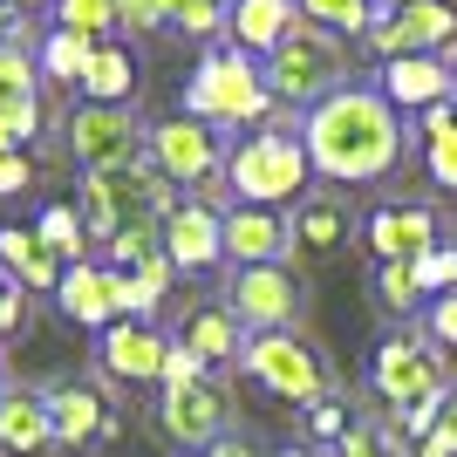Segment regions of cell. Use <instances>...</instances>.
Masks as SVG:
<instances>
[{
    "mask_svg": "<svg viewBox=\"0 0 457 457\" xmlns=\"http://www.w3.org/2000/svg\"><path fill=\"white\" fill-rule=\"evenodd\" d=\"M21 314H28V287H7V294H0V335H14Z\"/></svg>",
    "mask_w": 457,
    "mask_h": 457,
    "instance_id": "43",
    "label": "cell"
},
{
    "mask_svg": "<svg viewBox=\"0 0 457 457\" xmlns=\"http://www.w3.org/2000/svg\"><path fill=\"white\" fill-rule=\"evenodd\" d=\"M280 457H314V451H280Z\"/></svg>",
    "mask_w": 457,
    "mask_h": 457,
    "instance_id": "49",
    "label": "cell"
},
{
    "mask_svg": "<svg viewBox=\"0 0 457 457\" xmlns=\"http://www.w3.org/2000/svg\"><path fill=\"white\" fill-rule=\"evenodd\" d=\"M0 89L35 96V55H28V41H7V48H0Z\"/></svg>",
    "mask_w": 457,
    "mask_h": 457,
    "instance_id": "36",
    "label": "cell"
},
{
    "mask_svg": "<svg viewBox=\"0 0 457 457\" xmlns=\"http://www.w3.org/2000/svg\"><path fill=\"white\" fill-rule=\"evenodd\" d=\"M35 239L55 253L62 267H82V260H89V226H82L76 205H48V212H41V226H35Z\"/></svg>",
    "mask_w": 457,
    "mask_h": 457,
    "instance_id": "27",
    "label": "cell"
},
{
    "mask_svg": "<svg viewBox=\"0 0 457 457\" xmlns=\"http://www.w3.org/2000/svg\"><path fill=\"white\" fill-rule=\"evenodd\" d=\"M205 457H253V451H246V444H239V437H219V444H212Z\"/></svg>",
    "mask_w": 457,
    "mask_h": 457,
    "instance_id": "45",
    "label": "cell"
},
{
    "mask_svg": "<svg viewBox=\"0 0 457 457\" xmlns=\"http://www.w3.org/2000/svg\"><path fill=\"white\" fill-rule=\"evenodd\" d=\"M7 287H14V280H7V273H0V294H7Z\"/></svg>",
    "mask_w": 457,
    "mask_h": 457,
    "instance_id": "50",
    "label": "cell"
},
{
    "mask_svg": "<svg viewBox=\"0 0 457 457\" xmlns=\"http://www.w3.org/2000/svg\"><path fill=\"white\" fill-rule=\"evenodd\" d=\"M301 7L307 28H321V35H369L376 28V0H294Z\"/></svg>",
    "mask_w": 457,
    "mask_h": 457,
    "instance_id": "28",
    "label": "cell"
},
{
    "mask_svg": "<svg viewBox=\"0 0 457 457\" xmlns=\"http://www.w3.org/2000/svg\"><path fill=\"white\" fill-rule=\"evenodd\" d=\"M267 110H273V89L253 69V55H212L185 82V116H198V123H260Z\"/></svg>",
    "mask_w": 457,
    "mask_h": 457,
    "instance_id": "5",
    "label": "cell"
},
{
    "mask_svg": "<svg viewBox=\"0 0 457 457\" xmlns=\"http://www.w3.org/2000/svg\"><path fill=\"white\" fill-rule=\"evenodd\" d=\"M157 14H164V21H185V14H191V0H157Z\"/></svg>",
    "mask_w": 457,
    "mask_h": 457,
    "instance_id": "46",
    "label": "cell"
},
{
    "mask_svg": "<svg viewBox=\"0 0 457 457\" xmlns=\"http://www.w3.org/2000/svg\"><path fill=\"white\" fill-rule=\"evenodd\" d=\"M157 246H164V232H151V226H123V232H110V260H116V273H137Z\"/></svg>",
    "mask_w": 457,
    "mask_h": 457,
    "instance_id": "32",
    "label": "cell"
},
{
    "mask_svg": "<svg viewBox=\"0 0 457 457\" xmlns=\"http://www.w3.org/2000/svg\"><path fill=\"white\" fill-rule=\"evenodd\" d=\"M307 144L294 130H253L239 151L226 157V185L239 205H260V212H280L287 198L307 191Z\"/></svg>",
    "mask_w": 457,
    "mask_h": 457,
    "instance_id": "2",
    "label": "cell"
},
{
    "mask_svg": "<svg viewBox=\"0 0 457 457\" xmlns=\"http://www.w3.org/2000/svg\"><path fill=\"white\" fill-rule=\"evenodd\" d=\"M55 21H62V35L103 41L116 28V0H55Z\"/></svg>",
    "mask_w": 457,
    "mask_h": 457,
    "instance_id": "30",
    "label": "cell"
},
{
    "mask_svg": "<svg viewBox=\"0 0 457 457\" xmlns=\"http://www.w3.org/2000/svg\"><path fill=\"white\" fill-rule=\"evenodd\" d=\"M164 389H191V382H205V362H198V355H191V348H178L171 342V355H164Z\"/></svg>",
    "mask_w": 457,
    "mask_h": 457,
    "instance_id": "39",
    "label": "cell"
},
{
    "mask_svg": "<svg viewBox=\"0 0 457 457\" xmlns=\"http://www.w3.org/2000/svg\"><path fill=\"white\" fill-rule=\"evenodd\" d=\"M376 294H382V307L410 314V307L423 301V294H417V267H410V260H389V267L376 273Z\"/></svg>",
    "mask_w": 457,
    "mask_h": 457,
    "instance_id": "33",
    "label": "cell"
},
{
    "mask_svg": "<svg viewBox=\"0 0 457 457\" xmlns=\"http://www.w3.org/2000/svg\"><path fill=\"white\" fill-rule=\"evenodd\" d=\"M76 212H82V226H89V239H110V232H123V226H151L157 212H171V185H164V178H144L137 164H123V171H89Z\"/></svg>",
    "mask_w": 457,
    "mask_h": 457,
    "instance_id": "4",
    "label": "cell"
},
{
    "mask_svg": "<svg viewBox=\"0 0 457 457\" xmlns=\"http://www.w3.org/2000/svg\"><path fill=\"white\" fill-rule=\"evenodd\" d=\"M226 417H232V403L212 376L191 382V389H164V437L185 444V451H212L226 437Z\"/></svg>",
    "mask_w": 457,
    "mask_h": 457,
    "instance_id": "12",
    "label": "cell"
},
{
    "mask_svg": "<svg viewBox=\"0 0 457 457\" xmlns=\"http://www.w3.org/2000/svg\"><path fill=\"white\" fill-rule=\"evenodd\" d=\"M307 430H314V437H328V444H342L355 423H348L342 403H314V410H307Z\"/></svg>",
    "mask_w": 457,
    "mask_h": 457,
    "instance_id": "40",
    "label": "cell"
},
{
    "mask_svg": "<svg viewBox=\"0 0 457 457\" xmlns=\"http://www.w3.org/2000/svg\"><path fill=\"white\" fill-rule=\"evenodd\" d=\"M382 103L389 110H430V103H451V62L444 55H396L382 62Z\"/></svg>",
    "mask_w": 457,
    "mask_h": 457,
    "instance_id": "16",
    "label": "cell"
},
{
    "mask_svg": "<svg viewBox=\"0 0 457 457\" xmlns=\"http://www.w3.org/2000/svg\"><path fill=\"white\" fill-rule=\"evenodd\" d=\"M410 267H417V294H451L457 287V246H430Z\"/></svg>",
    "mask_w": 457,
    "mask_h": 457,
    "instance_id": "34",
    "label": "cell"
},
{
    "mask_svg": "<svg viewBox=\"0 0 457 457\" xmlns=\"http://www.w3.org/2000/svg\"><path fill=\"white\" fill-rule=\"evenodd\" d=\"M7 7H14V14H28V7H35V14H41V7H55V0H7Z\"/></svg>",
    "mask_w": 457,
    "mask_h": 457,
    "instance_id": "47",
    "label": "cell"
},
{
    "mask_svg": "<svg viewBox=\"0 0 457 457\" xmlns=\"http://www.w3.org/2000/svg\"><path fill=\"white\" fill-rule=\"evenodd\" d=\"M130 82H137V62L123 55L116 41H96L89 69H82V89H89V103H123V96H130Z\"/></svg>",
    "mask_w": 457,
    "mask_h": 457,
    "instance_id": "26",
    "label": "cell"
},
{
    "mask_svg": "<svg viewBox=\"0 0 457 457\" xmlns=\"http://www.w3.org/2000/svg\"><path fill=\"white\" fill-rule=\"evenodd\" d=\"M369 246H376L382 267L389 260H423V253L437 246V212L430 205H382L369 219Z\"/></svg>",
    "mask_w": 457,
    "mask_h": 457,
    "instance_id": "18",
    "label": "cell"
},
{
    "mask_svg": "<svg viewBox=\"0 0 457 457\" xmlns=\"http://www.w3.org/2000/svg\"><path fill=\"white\" fill-rule=\"evenodd\" d=\"M451 96H457V62H451Z\"/></svg>",
    "mask_w": 457,
    "mask_h": 457,
    "instance_id": "48",
    "label": "cell"
},
{
    "mask_svg": "<svg viewBox=\"0 0 457 457\" xmlns=\"http://www.w3.org/2000/svg\"><path fill=\"white\" fill-rule=\"evenodd\" d=\"M423 335H430L437 348H457V287L430 301V314H423Z\"/></svg>",
    "mask_w": 457,
    "mask_h": 457,
    "instance_id": "37",
    "label": "cell"
},
{
    "mask_svg": "<svg viewBox=\"0 0 457 457\" xmlns=\"http://www.w3.org/2000/svg\"><path fill=\"white\" fill-rule=\"evenodd\" d=\"M423 164L444 191H457V96L423 110Z\"/></svg>",
    "mask_w": 457,
    "mask_h": 457,
    "instance_id": "24",
    "label": "cell"
},
{
    "mask_svg": "<svg viewBox=\"0 0 457 457\" xmlns=\"http://www.w3.org/2000/svg\"><path fill=\"white\" fill-rule=\"evenodd\" d=\"M164 253H171V267H191L205 273L226 260V212L198 205V198H185V205L164 212Z\"/></svg>",
    "mask_w": 457,
    "mask_h": 457,
    "instance_id": "13",
    "label": "cell"
},
{
    "mask_svg": "<svg viewBox=\"0 0 457 457\" xmlns=\"http://www.w3.org/2000/svg\"><path fill=\"white\" fill-rule=\"evenodd\" d=\"M301 144H307V164L321 178H335V185H376L403 164L396 110L382 103V89H355V82L307 110Z\"/></svg>",
    "mask_w": 457,
    "mask_h": 457,
    "instance_id": "1",
    "label": "cell"
},
{
    "mask_svg": "<svg viewBox=\"0 0 457 457\" xmlns=\"http://www.w3.org/2000/svg\"><path fill=\"white\" fill-rule=\"evenodd\" d=\"M417 457H457V389H444L437 430H430V437H417Z\"/></svg>",
    "mask_w": 457,
    "mask_h": 457,
    "instance_id": "35",
    "label": "cell"
},
{
    "mask_svg": "<svg viewBox=\"0 0 457 457\" xmlns=\"http://www.w3.org/2000/svg\"><path fill=\"white\" fill-rule=\"evenodd\" d=\"M294 246L280 212H260V205H232L226 212V260L239 267H280V253Z\"/></svg>",
    "mask_w": 457,
    "mask_h": 457,
    "instance_id": "17",
    "label": "cell"
},
{
    "mask_svg": "<svg viewBox=\"0 0 457 457\" xmlns=\"http://www.w3.org/2000/svg\"><path fill=\"white\" fill-rule=\"evenodd\" d=\"M21 35V21H14V7H7V0H0V48H7V41Z\"/></svg>",
    "mask_w": 457,
    "mask_h": 457,
    "instance_id": "44",
    "label": "cell"
},
{
    "mask_svg": "<svg viewBox=\"0 0 457 457\" xmlns=\"http://www.w3.org/2000/svg\"><path fill=\"white\" fill-rule=\"evenodd\" d=\"M239 362H246V376L260 382L267 396H280V403H307V410H314L321 389H328L321 355H314L301 335H287V328H280V335H253Z\"/></svg>",
    "mask_w": 457,
    "mask_h": 457,
    "instance_id": "6",
    "label": "cell"
},
{
    "mask_svg": "<svg viewBox=\"0 0 457 457\" xmlns=\"http://www.w3.org/2000/svg\"><path fill=\"white\" fill-rule=\"evenodd\" d=\"M151 157H157V178L164 185H205L226 151H219V130L198 123V116H171V123H157L151 130Z\"/></svg>",
    "mask_w": 457,
    "mask_h": 457,
    "instance_id": "10",
    "label": "cell"
},
{
    "mask_svg": "<svg viewBox=\"0 0 457 457\" xmlns=\"http://www.w3.org/2000/svg\"><path fill=\"white\" fill-rule=\"evenodd\" d=\"M335 457H403V437H382V430H348L335 444Z\"/></svg>",
    "mask_w": 457,
    "mask_h": 457,
    "instance_id": "38",
    "label": "cell"
},
{
    "mask_svg": "<svg viewBox=\"0 0 457 457\" xmlns=\"http://www.w3.org/2000/svg\"><path fill=\"white\" fill-rule=\"evenodd\" d=\"M35 130H41V103L21 89H0V151H21Z\"/></svg>",
    "mask_w": 457,
    "mask_h": 457,
    "instance_id": "31",
    "label": "cell"
},
{
    "mask_svg": "<svg viewBox=\"0 0 457 457\" xmlns=\"http://www.w3.org/2000/svg\"><path fill=\"white\" fill-rule=\"evenodd\" d=\"M164 355H171V342L151 321H110L103 328V369L116 382H157L164 376Z\"/></svg>",
    "mask_w": 457,
    "mask_h": 457,
    "instance_id": "14",
    "label": "cell"
},
{
    "mask_svg": "<svg viewBox=\"0 0 457 457\" xmlns=\"http://www.w3.org/2000/svg\"><path fill=\"white\" fill-rule=\"evenodd\" d=\"M191 457H205V451H191Z\"/></svg>",
    "mask_w": 457,
    "mask_h": 457,
    "instance_id": "52",
    "label": "cell"
},
{
    "mask_svg": "<svg viewBox=\"0 0 457 457\" xmlns=\"http://www.w3.org/2000/svg\"><path fill=\"white\" fill-rule=\"evenodd\" d=\"M48 430H55L62 451H82V444L110 437V403H103V389H89V382H62V389H48Z\"/></svg>",
    "mask_w": 457,
    "mask_h": 457,
    "instance_id": "15",
    "label": "cell"
},
{
    "mask_svg": "<svg viewBox=\"0 0 457 457\" xmlns=\"http://www.w3.org/2000/svg\"><path fill=\"white\" fill-rule=\"evenodd\" d=\"M382 7H403V0H382Z\"/></svg>",
    "mask_w": 457,
    "mask_h": 457,
    "instance_id": "51",
    "label": "cell"
},
{
    "mask_svg": "<svg viewBox=\"0 0 457 457\" xmlns=\"http://www.w3.org/2000/svg\"><path fill=\"white\" fill-rule=\"evenodd\" d=\"M178 348H191L198 362H232V355H246V328H239V314L232 307H198V314H185V335H178Z\"/></svg>",
    "mask_w": 457,
    "mask_h": 457,
    "instance_id": "23",
    "label": "cell"
},
{
    "mask_svg": "<svg viewBox=\"0 0 457 457\" xmlns=\"http://www.w3.org/2000/svg\"><path fill=\"white\" fill-rule=\"evenodd\" d=\"M157 0H116V28H130V35H144V28H157Z\"/></svg>",
    "mask_w": 457,
    "mask_h": 457,
    "instance_id": "41",
    "label": "cell"
},
{
    "mask_svg": "<svg viewBox=\"0 0 457 457\" xmlns=\"http://www.w3.org/2000/svg\"><path fill=\"white\" fill-rule=\"evenodd\" d=\"M369 48H376L382 62L444 55V48H457V7L451 0H403V7H382L376 28H369Z\"/></svg>",
    "mask_w": 457,
    "mask_h": 457,
    "instance_id": "8",
    "label": "cell"
},
{
    "mask_svg": "<svg viewBox=\"0 0 457 457\" xmlns=\"http://www.w3.org/2000/svg\"><path fill=\"white\" fill-rule=\"evenodd\" d=\"M55 301H62V314L76 328H110V321H123L116 314V267H69L62 273V287H55Z\"/></svg>",
    "mask_w": 457,
    "mask_h": 457,
    "instance_id": "19",
    "label": "cell"
},
{
    "mask_svg": "<svg viewBox=\"0 0 457 457\" xmlns=\"http://www.w3.org/2000/svg\"><path fill=\"white\" fill-rule=\"evenodd\" d=\"M232 35H239V55H273L294 28H301V7L294 0H232Z\"/></svg>",
    "mask_w": 457,
    "mask_h": 457,
    "instance_id": "21",
    "label": "cell"
},
{
    "mask_svg": "<svg viewBox=\"0 0 457 457\" xmlns=\"http://www.w3.org/2000/svg\"><path fill=\"white\" fill-rule=\"evenodd\" d=\"M376 396L396 410V417H410V410H423V403H437L451 382H444V362L437 348L417 342V335H389V342L376 348Z\"/></svg>",
    "mask_w": 457,
    "mask_h": 457,
    "instance_id": "7",
    "label": "cell"
},
{
    "mask_svg": "<svg viewBox=\"0 0 457 457\" xmlns=\"http://www.w3.org/2000/svg\"><path fill=\"white\" fill-rule=\"evenodd\" d=\"M69 151L82 171H123L137 164V123L123 116V103H82L69 116Z\"/></svg>",
    "mask_w": 457,
    "mask_h": 457,
    "instance_id": "9",
    "label": "cell"
},
{
    "mask_svg": "<svg viewBox=\"0 0 457 457\" xmlns=\"http://www.w3.org/2000/svg\"><path fill=\"white\" fill-rule=\"evenodd\" d=\"M89 55H96V41H82V35H48L41 41V76H55V82H82V69H89Z\"/></svg>",
    "mask_w": 457,
    "mask_h": 457,
    "instance_id": "29",
    "label": "cell"
},
{
    "mask_svg": "<svg viewBox=\"0 0 457 457\" xmlns=\"http://www.w3.org/2000/svg\"><path fill=\"white\" fill-rule=\"evenodd\" d=\"M267 89L273 103H301V110H314V103H328L335 89H348V55H342V41L321 35V28H294V35L280 41L267 55Z\"/></svg>",
    "mask_w": 457,
    "mask_h": 457,
    "instance_id": "3",
    "label": "cell"
},
{
    "mask_svg": "<svg viewBox=\"0 0 457 457\" xmlns=\"http://www.w3.org/2000/svg\"><path fill=\"white\" fill-rule=\"evenodd\" d=\"M35 185V171H28V157L21 151H0V198H14V191Z\"/></svg>",
    "mask_w": 457,
    "mask_h": 457,
    "instance_id": "42",
    "label": "cell"
},
{
    "mask_svg": "<svg viewBox=\"0 0 457 457\" xmlns=\"http://www.w3.org/2000/svg\"><path fill=\"white\" fill-rule=\"evenodd\" d=\"M294 307H301V287H294L287 267H239V280H232V314H239V328L280 335V328L294 321Z\"/></svg>",
    "mask_w": 457,
    "mask_h": 457,
    "instance_id": "11",
    "label": "cell"
},
{
    "mask_svg": "<svg viewBox=\"0 0 457 457\" xmlns=\"http://www.w3.org/2000/svg\"><path fill=\"white\" fill-rule=\"evenodd\" d=\"M0 273L14 287H35V294H55L62 287V260L35 239V226H0Z\"/></svg>",
    "mask_w": 457,
    "mask_h": 457,
    "instance_id": "22",
    "label": "cell"
},
{
    "mask_svg": "<svg viewBox=\"0 0 457 457\" xmlns=\"http://www.w3.org/2000/svg\"><path fill=\"white\" fill-rule=\"evenodd\" d=\"M294 246H307V253H335L348 239V205L342 198H301V212H294Z\"/></svg>",
    "mask_w": 457,
    "mask_h": 457,
    "instance_id": "25",
    "label": "cell"
},
{
    "mask_svg": "<svg viewBox=\"0 0 457 457\" xmlns=\"http://www.w3.org/2000/svg\"><path fill=\"white\" fill-rule=\"evenodd\" d=\"M55 444L48 430V396L35 389H0V451L7 457H41Z\"/></svg>",
    "mask_w": 457,
    "mask_h": 457,
    "instance_id": "20",
    "label": "cell"
}]
</instances>
